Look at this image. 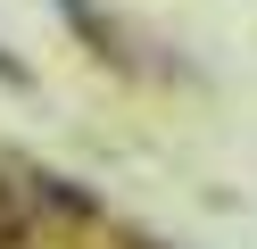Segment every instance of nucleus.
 Instances as JSON below:
<instances>
[{"label":"nucleus","mask_w":257,"mask_h":249,"mask_svg":"<svg viewBox=\"0 0 257 249\" xmlns=\"http://www.w3.org/2000/svg\"><path fill=\"white\" fill-rule=\"evenodd\" d=\"M0 83H25V66H17V58H0Z\"/></svg>","instance_id":"nucleus-1"}]
</instances>
